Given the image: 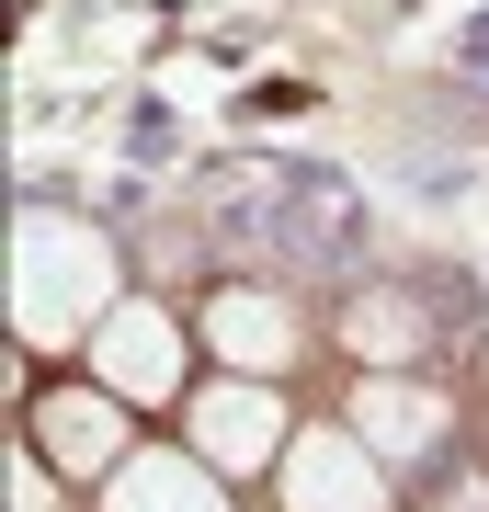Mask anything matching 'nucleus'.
Wrapping results in <instances>:
<instances>
[{
	"label": "nucleus",
	"mask_w": 489,
	"mask_h": 512,
	"mask_svg": "<svg viewBox=\"0 0 489 512\" xmlns=\"http://www.w3.org/2000/svg\"><path fill=\"white\" fill-rule=\"evenodd\" d=\"M126 308V262L114 239L69 205H23L12 217V342L23 353H91V330Z\"/></svg>",
	"instance_id": "f257e3e1"
},
{
	"label": "nucleus",
	"mask_w": 489,
	"mask_h": 512,
	"mask_svg": "<svg viewBox=\"0 0 489 512\" xmlns=\"http://www.w3.org/2000/svg\"><path fill=\"white\" fill-rule=\"evenodd\" d=\"M182 433H194V456L205 467H228V478H273L285 467V444H296V421L285 399H273V376H217V387H194L182 399Z\"/></svg>",
	"instance_id": "f03ea898"
},
{
	"label": "nucleus",
	"mask_w": 489,
	"mask_h": 512,
	"mask_svg": "<svg viewBox=\"0 0 489 512\" xmlns=\"http://www.w3.org/2000/svg\"><path fill=\"white\" fill-rule=\"evenodd\" d=\"M273 501H285V512H387V456L353 433V421H319V433L285 444Z\"/></svg>",
	"instance_id": "7ed1b4c3"
},
{
	"label": "nucleus",
	"mask_w": 489,
	"mask_h": 512,
	"mask_svg": "<svg viewBox=\"0 0 489 512\" xmlns=\"http://www.w3.org/2000/svg\"><path fill=\"white\" fill-rule=\"evenodd\" d=\"M91 376H103L126 410H160V399H182V319L160 308V296H126V308L91 330Z\"/></svg>",
	"instance_id": "20e7f679"
},
{
	"label": "nucleus",
	"mask_w": 489,
	"mask_h": 512,
	"mask_svg": "<svg viewBox=\"0 0 489 512\" xmlns=\"http://www.w3.org/2000/svg\"><path fill=\"white\" fill-rule=\"evenodd\" d=\"M35 456H46L57 478H114V467L137 456V444H126V399H114L103 376L46 387V399H35Z\"/></svg>",
	"instance_id": "39448f33"
},
{
	"label": "nucleus",
	"mask_w": 489,
	"mask_h": 512,
	"mask_svg": "<svg viewBox=\"0 0 489 512\" xmlns=\"http://www.w3.org/2000/svg\"><path fill=\"white\" fill-rule=\"evenodd\" d=\"M205 342H217V365H239V376H285L296 365V308L273 285H217V308H205Z\"/></svg>",
	"instance_id": "423d86ee"
},
{
	"label": "nucleus",
	"mask_w": 489,
	"mask_h": 512,
	"mask_svg": "<svg viewBox=\"0 0 489 512\" xmlns=\"http://www.w3.org/2000/svg\"><path fill=\"white\" fill-rule=\"evenodd\" d=\"M103 512H239V501H228V467H205L194 444H182V456L148 444V456H126L103 478Z\"/></svg>",
	"instance_id": "0eeeda50"
},
{
	"label": "nucleus",
	"mask_w": 489,
	"mask_h": 512,
	"mask_svg": "<svg viewBox=\"0 0 489 512\" xmlns=\"http://www.w3.org/2000/svg\"><path fill=\"white\" fill-rule=\"evenodd\" d=\"M353 433L376 444L387 467H399V456H433V433H444V399H433L421 376H364V387H353Z\"/></svg>",
	"instance_id": "6e6552de"
},
{
	"label": "nucleus",
	"mask_w": 489,
	"mask_h": 512,
	"mask_svg": "<svg viewBox=\"0 0 489 512\" xmlns=\"http://www.w3.org/2000/svg\"><path fill=\"white\" fill-rule=\"evenodd\" d=\"M12 512H57V467H46V456L12 467Z\"/></svg>",
	"instance_id": "1a4fd4ad"
}]
</instances>
